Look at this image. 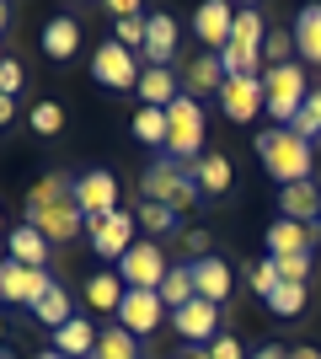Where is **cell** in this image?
Listing matches in <instances>:
<instances>
[{
	"label": "cell",
	"mask_w": 321,
	"mask_h": 359,
	"mask_svg": "<svg viewBox=\"0 0 321 359\" xmlns=\"http://www.w3.org/2000/svg\"><path fill=\"white\" fill-rule=\"evenodd\" d=\"M27 225L43 231L48 241H70L86 231V210L76 198V177L70 172H48L38 177V188L27 194Z\"/></svg>",
	"instance_id": "6da1fadb"
},
{
	"label": "cell",
	"mask_w": 321,
	"mask_h": 359,
	"mask_svg": "<svg viewBox=\"0 0 321 359\" xmlns=\"http://www.w3.org/2000/svg\"><path fill=\"white\" fill-rule=\"evenodd\" d=\"M252 145H257V161L268 166V177H273L278 188L316 177V145H306L294 129H262Z\"/></svg>",
	"instance_id": "7a4b0ae2"
},
{
	"label": "cell",
	"mask_w": 321,
	"mask_h": 359,
	"mask_svg": "<svg viewBox=\"0 0 321 359\" xmlns=\"http://www.w3.org/2000/svg\"><path fill=\"white\" fill-rule=\"evenodd\" d=\"M139 188H145V198H150V204H166L171 215H187V210H199V204H204L199 182H193V166L171 161V156H155V161L145 166Z\"/></svg>",
	"instance_id": "3957f363"
},
{
	"label": "cell",
	"mask_w": 321,
	"mask_h": 359,
	"mask_svg": "<svg viewBox=\"0 0 321 359\" xmlns=\"http://www.w3.org/2000/svg\"><path fill=\"white\" fill-rule=\"evenodd\" d=\"M306 97H311V86H306V70H300V65H278V70H262V107H268L273 129H290V123L300 118Z\"/></svg>",
	"instance_id": "277c9868"
},
{
	"label": "cell",
	"mask_w": 321,
	"mask_h": 359,
	"mask_svg": "<svg viewBox=\"0 0 321 359\" xmlns=\"http://www.w3.org/2000/svg\"><path fill=\"white\" fill-rule=\"evenodd\" d=\"M166 156L183 161V166H193L204 156V107L187 91L166 107Z\"/></svg>",
	"instance_id": "5b68a950"
},
{
	"label": "cell",
	"mask_w": 321,
	"mask_h": 359,
	"mask_svg": "<svg viewBox=\"0 0 321 359\" xmlns=\"http://www.w3.org/2000/svg\"><path fill=\"white\" fill-rule=\"evenodd\" d=\"M134 210H113L102 215V220H86V236H92V252L102 257V263H123L129 257V247H134Z\"/></svg>",
	"instance_id": "8992f818"
},
{
	"label": "cell",
	"mask_w": 321,
	"mask_h": 359,
	"mask_svg": "<svg viewBox=\"0 0 321 359\" xmlns=\"http://www.w3.org/2000/svg\"><path fill=\"white\" fill-rule=\"evenodd\" d=\"M48 290H54V273L48 269H27V263H16V257H0V300L32 311Z\"/></svg>",
	"instance_id": "52a82bcc"
},
{
	"label": "cell",
	"mask_w": 321,
	"mask_h": 359,
	"mask_svg": "<svg viewBox=\"0 0 321 359\" xmlns=\"http://www.w3.org/2000/svg\"><path fill=\"white\" fill-rule=\"evenodd\" d=\"M166 273H171V263H166V252H161V241H134L129 257L118 263V279L129 290H161Z\"/></svg>",
	"instance_id": "ba28073f"
},
{
	"label": "cell",
	"mask_w": 321,
	"mask_h": 359,
	"mask_svg": "<svg viewBox=\"0 0 321 359\" xmlns=\"http://www.w3.org/2000/svg\"><path fill=\"white\" fill-rule=\"evenodd\" d=\"M166 300L155 295V290H129L123 295V306H118V327H129L134 338H150L161 322H166Z\"/></svg>",
	"instance_id": "9c48e42d"
},
{
	"label": "cell",
	"mask_w": 321,
	"mask_h": 359,
	"mask_svg": "<svg viewBox=\"0 0 321 359\" xmlns=\"http://www.w3.org/2000/svg\"><path fill=\"white\" fill-rule=\"evenodd\" d=\"M171 327H177L183 344L209 348L214 338H220V306H209V300H187L183 311H171Z\"/></svg>",
	"instance_id": "30bf717a"
},
{
	"label": "cell",
	"mask_w": 321,
	"mask_h": 359,
	"mask_svg": "<svg viewBox=\"0 0 321 359\" xmlns=\"http://www.w3.org/2000/svg\"><path fill=\"white\" fill-rule=\"evenodd\" d=\"M92 75L102 81V86H113V91H129V86H139V54H129L123 43H102L97 48V60H92Z\"/></svg>",
	"instance_id": "8fae6325"
},
{
	"label": "cell",
	"mask_w": 321,
	"mask_h": 359,
	"mask_svg": "<svg viewBox=\"0 0 321 359\" xmlns=\"http://www.w3.org/2000/svg\"><path fill=\"white\" fill-rule=\"evenodd\" d=\"M76 198H80V210H86V220H102V215L118 210V177L107 166H92V172L76 177Z\"/></svg>",
	"instance_id": "7c38bea8"
},
{
	"label": "cell",
	"mask_w": 321,
	"mask_h": 359,
	"mask_svg": "<svg viewBox=\"0 0 321 359\" xmlns=\"http://www.w3.org/2000/svg\"><path fill=\"white\" fill-rule=\"evenodd\" d=\"M220 107H225L230 123H252L262 107V75H230L220 86Z\"/></svg>",
	"instance_id": "4fadbf2b"
},
{
	"label": "cell",
	"mask_w": 321,
	"mask_h": 359,
	"mask_svg": "<svg viewBox=\"0 0 321 359\" xmlns=\"http://www.w3.org/2000/svg\"><path fill=\"white\" fill-rule=\"evenodd\" d=\"M316 247H321V225H300V220H284V215L268 225V257H294V252L316 257Z\"/></svg>",
	"instance_id": "5bb4252c"
},
{
	"label": "cell",
	"mask_w": 321,
	"mask_h": 359,
	"mask_svg": "<svg viewBox=\"0 0 321 359\" xmlns=\"http://www.w3.org/2000/svg\"><path fill=\"white\" fill-rule=\"evenodd\" d=\"M193 32L209 43V54H225L230 32H236V6H225V0H204L199 11H193Z\"/></svg>",
	"instance_id": "9a60e30c"
},
{
	"label": "cell",
	"mask_w": 321,
	"mask_h": 359,
	"mask_svg": "<svg viewBox=\"0 0 321 359\" xmlns=\"http://www.w3.org/2000/svg\"><path fill=\"white\" fill-rule=\"evenodd\" d=\"M278 215L284 220H300V225H321V182H290L278 188Z\"/></svg>",
	"instance_id": "2e32d148"
},
{
	"label": "cell",
	"mask_w": 321,
	"mask_h": 359,
	"mask_svg": "<svg viewBox=\"0 0 321 359\" xmlns=\"http://www.w3.org/2000/svg\"><path fill=\"white\" fill-rule=\"evenodd\" d=\"M230 75H225V60L220 54H199V60H187L183 70V91L199 102V97H220V86H225Z\"/></svg>",
	"instance_id": "e0dca14e"
},
{
	"label": "cell",
	"mask_w": 321,
	"mask_h": 359,
	"mask_svg": "<svg viewBox=\"0 0 321 359\" xmlns=\"http://www.w3.org/2000/svg\"><path fill=\"white\" fill-rule=\"evenodd\" d=\"M187 269H193V290H199V300H209V306H225V300H230L236 273L225 269V257H204V263H187Z\"/></svg>",
	"instance_id": "ac0fdd59"
},
{
	"label": "cell",
	"mask_w": 321,
	"mask_h": 359,
	"mask_svg": "<svg viewBox=\"0 0 321 359\" xmlns=\"http://www.w3.org/2000/svg\"><path fill=\"white\" fill-rule=\"evenodd\" d=\"M193 182H199L204 198H225L230 182H236V166H230V156H220V150H204L199 161H193Z\"/></svg>",
	"instance_id": "d6986e66"
},
{
	"label": "cell",
	"mask_w": 321,
	"mask_h": 359,
	"mask_svg": "<svg viewBox=\"0 0 321 359\" xmlns=\"http://www.w3.org/2000/svg\"><path fill=\"white\" fill-rule=\"evenodd\" d=\"M177 97H183L177 70H171V65H145V75H139V102L145 107H171Z\"/></svg>",
	"instance_id": "ffe728a7"
},
{
	"label": "cell",
	"mask_w": 321,
	"mask_h": 359,
	"mask_svg": "<svg viewBox=\"0 0 321 359\" xmlns=\"http://www.w3.org/2000/svg\"><path fill=\"white\" fill-rule=\"evenodd\" d=\"M139 60L150 65H171L177 60V22L166 11H150V27H145V54Z\"/></svg>",
	"instance_id": "44dd1931"
},
{
	"label": "cell",
	"mask_w": 321,
	"mask_h": 359,
	"mask_svg": "<svg viewBox=\"0 0 321 359\" xmlns=\"http://www.w3.org/2000/svg\"><path fill=\"white\" fill-rule=\"evenodd\" d=\"M76 48H80V22L76 16H54L43 27V54L54 65H64V60H76Z\"/></svg>",
	"instance_id": "7402d4cb"
},
{
	"label": "cell",
	"mask_w": 321,
	"mask_h": 359,
	"mask_svg": "<svg viewBox=\"0 0 321 359\" xmlns=\"http://www.w3.org/2000/svg\"><path fill=\"white\" fill-rule=\"evenodd\" d=\"M54 348H59L64 359H92V348H97V327L86 322V316H70V322L54 332Z\"/></svg>",
	"instance_id": "603a6c76"
},
{
	"label": "cell",
	"mask_w": 321,
	"mask_h": 359,
	"mask_svg": "<svg viewBox=\"0 0 321 359\" xmlns=\"http://www.w3.org/2000/svg\"><path fill=\"white\" fill-rule=\"evenodd\" d=\"M294 54L311 65H321V6H306V11L294 16Z\"/></svg>",
	"instance_id": "cb8c5ba5"
},
{
	"label": "cell",
	"mask_w": 321,
	"mask_h": 359,
	"mask_svg": "<svg viewBox=\"0 0 321 359\" xmlns=\"http://www.w3.org/2000/svg\"><path fill=\"white\" fill-rule=\"evenodd\" d=\"M48 247H54V241H48L43 231H32V225H16L11 231V257L27 263V269H48Z\"/></svg>",
	"instance_id": "d4e9b609"
},
{
	"label": "cell",
	"mask_w": 321,
	"mask_h": 359,
	"mask_svg": "<svg viewBox=\"0 0 321 359\" xmlns=\"http://www.w3.org/2000/svg\"><path fill=\"white\" fill-rule=\"evenodd\" d=\"M92 359H145V354H139V338H134V332L113 322V327H102V332H97Z\"/></svg>",
	"instance_id": "484cf974"
},
{
	"label": "cell",
	"mask_w": 321,
	"mask_h": 359,
	"mask_svg": "<svg viewBox=\"0 0 321 359\" xmlns=\"http://www.w3.org/2000/svg\"><path fill=\"white\" fill-rule=\"evenodd\" d=\"M155 295L166 300V311H183L187 300H199V290H193V269H187V263H171V273L161 279Z\"/></svg>",
	"instance_id": "4316f807"
},
{
	"label": "cell",
	"mask_w": 321,
	"mask_h": 359,
	"mask_svg": "<svg viewBox=\"0 0 321 359\" xmlns=\"http://www.w3.org/2000/svg\"><path fill=\"white\" fill-rule=\"evenodd\" d=\"M123 295H129V285H123L118 273H92V279H86V300H92L97 311H113V316H118Z\"/></svg>",
	"instance_id": "83f0119b"
},
{
	"label": "cell",
	"mask_w": 321,
	"mask_h": 359,
	"mask_svg": "<svg viewBox=\"0 0 321 359\" xmlns=\"http://www.w3.org/2000/svg\"><path fill=\"white\" fill-rule=\"evenodd\" d=\"M134 140L166 156V107H139L134 113Z\"/></svg>",
	"instance_id": "f1b7e54d"
},
{
	"label": "cell",
	"mask_w": 321,
	"mask_h": 359,
	"mask_svg": "<svg viewBox=\"0 0 321 359\" xmlns=\"http://www.w3.org/2000/svg\"><path fill=\"white\" fill-rule=\"evenodd\" d=\"M32 316H38V322H43V327H54V332H59L64 322H70V316H76V311H70V290H64L59 279H54V290H48V295L38 300V306H32Z\"/></svg>",
	"instance_id": "f546056e"
},
{
	"label": "cell",
	"mask_w": 321,
	"mask_h": 359,
	"mask_svg": "<svg viewBox=\"0 0 321 359\" xmlns=\"http://www.w3.org/2000/svg\"><path fill=\"white\" fill-rule=\"evenodd\" d=\"M306 300H311V285H278L273 295H268V311L284 316V322H294V316L306 311Z\"/></svg>",
	"instance_id": "4dcf8cb0"
},
{
	"label": "cell",
	"mask_w": 321,
	"mask_h": 359,
	"mask_svg": "<svg viewBox=\"0 0 321 359\" xmlns=\"http://www.w3.org/2000/svg\"><path fill=\"white\" fill-rule=\"evenodd\" d=\"M134 220L145 225V231H155V236H177V220H183V215H171L166 204H150V198H139Z\"/></svg>",
	"instance_id": "1f68e13d"
},
{
	"label": "cell",
	"mask_w": 321,
	"mask_h": 359,
	"mask_svg": "<svg viewBox=\"0 0 321 359\" xmlns=\"http://www.w3.org/2000/svg\"><path fill=\"white\" fill-rule=\"evenodd\" d=\"M273 263V273L284 279V285H311V269H316V257L311 252H294V257H268Z\"/></svg>",
	"instance_id": "d6a6232c"
},
{
	"label": "cell",
	"mask_w": 321,
	"mask_h": 359,
	"mask_svg": "<svg viewBox=\"0 0 321 359\" xmlns=\"http://www.w3.org/2000/svg\"><path fill=\"white\" fill-rule=\"evenodd\" d=\"M290 129H294L300 140H306V145H311V140H321V86L306 97V107H300V118H294Z\"/></svg>",
	"instance_id": "836d02e7"
},
{
	"label": "cell",
	"mask_w": 321,
	"mask_h": 359,
	"mask_svg": "<svg viewBox=\"0 0 321 359\" xmlns=\"http://www.w3.org/2000/svg\"><path fill=\"white\" fill-rule=\"evenodd\" d=\"M290 54H294V32L273 27L268 38H262V60H268V70H278V65H294Z\"/></svg>",
	"instance_id": "e575fe53"
},
{
	"label": "cell",
	"mask_w": 321,
	"mask_h": 359,
	"mask_svg": "<svg viewBox=\"0 0 321 359\" xmlns=\"http://www.w3.org/2000/svg\"><path fill=\"white\" fill-rule=\"evenodd\" d=\"M246 273H252V295H257L262 306H268V295H273V290L284 285V279L273 273V263H268V257H262V263H246Z\"/></svg>",
	"instance_id": "d590c367"
},
{
	"label": "cell",
	"mask_w": 321,
	"mask_h": 359,
	"mask_svg": "<svg viewBox=\"0 0 321 359\" xmlns=\"http://www.w3.org/2000/svg\"><path fill=\"white\" fill-rule=\"evenodd\" d=\"M32 129H38V135H59L64 129V107L59 102H38L32 107Z\"/></svg>",
	"instance_id": "8d00e7d4"
},
{
	"label": "cell",
	"mask_w": 321,
	"mask_h": 359,
	"mask_svg": "<svg viewBox=\"0 0 321 359\" xmlns=\"http://www.w3.org/2000/svg\"><path fill=\"white\" fill-rule=\"evenodd\" d=\"M183 236V263H204V257H214L209 252V231H177Z\"/></svg>",
	"instance_id": "74e56055"
},
{
	"label": "cell",
	"mask_w": 321,
	"mask_h": 359,
	"mask_svg": "<svg viewBox=\"0 0 321 359\" xmlns=\"http://www.w3.org/2000/svg\"><path fill=\"white\" fill-rule=\"evenodd\" d=\"M22 86H27V70H22L16 60H6V65H0V97H11V102H16V91H22Z\"/></svg>",
	"instance_id": "f35d334b"
},
{
	"label": "cell",
	"mask_w": 321,
	"mask_h": 359,
	"mask_svg": "<svg viewBox=\"0 0 321 359\" xmlns=\"http://www.w3.org/2000/svg\"><path fill=\"white\" fill-rule=\"evenodd\" d=\"M209 359H246L241 354V338H236V332H220V338L209 344Z\"/></svg>",
	"instance_id": "ab89813d"
},
{
	"label": "cell",
	"mask_w": 321,
	"mask_h": 359,
	"mask_svg": "<svg viewBox=\"0 0 321 359\" xmlns=\"http://www.w3.org/2000/svg\"><path fill=\"white\" fill-rule=\"evenodd\" d=\"M107 11L118 16V22H123V16H145V11H139V0H107Z\"/></svg>",
	"instance_id": "60d3db41"
},
{
	"label": "cell",
	"mask_w": 321,
	"mask_h": 359,
	"mask_svg": "<svg viewBox=\"0 0 321 359\" xmlns=\"http://www.w3.org/2000/svg\"><path fill=\"white\" fill-rule=\"evenodd\" d=\"M246 359H290V348H284V344H262L257 354H246Z\"/></svg>",
	"instance_id": "b9f144b4"
},
{
	"label": "cell",
	"mask_w": 321,
	"mask_h": 359,
	"mask_svg": "<svg viewBox=\"0 0 321 359\" xmlns=\"http://www.w3.org/2000/svg\"><path fill=\"white\" fill-rule=\"evenodd\" d=\"M171 359H209V348H193V344H183L177 354H171Z\"/></svg>",
	"instance_id": "7bdbcfd3"
},
{
	"label": "cell",
	"mask_w": 321,
	"mask_h": 359,
	"mask_svg": "<svg viewBox=\"0 0 321 359\" xmlns=\"http://www.w3.org/2000/svg\"><path fill=\"white\" fill-rule=\"evenodd\" d=\"M11 113H16V102H11V97H0V129L11 123Z\"/></svg>",
	"instance_id": "ee69618b"
},
{
	"label": "cell",
	"mask_w": 321,
	"mask_h": 359,
	"mask_svg": "<svg viewBox=\"0 0 321 359\" xmlns=\"http://www.w3.org/2000/svg\"><path fill=\"white\" fill-rule=\"evenodd\" d=\"M290 359H321V348H311V344L306 348H290Z\"/></svg>",
	"instance_id": "f6af8a7d"
},
{
	"label": "cell",
	"mask_w": 321,
	"mask_h": 359,
	"mask_svg": "<svg viewBox=\"0 0 321 359\" xmlns=\"http://www.w3.org/2000/svg\"><path fill=\"white\" fill-rule=\"evenodd\" d=\"M11 27V6H6V0H0V32Z\"/></svg>",
	"instance_id": "bcb514c9"
},
{
	"label": "cell",
	"mask_w": 321,
	"mask_h": 359,
	"mask_svg": "<svg viewBox=\"0 0 321 359\" xmlns=\"http://www.w3.org/2000/svg\"><path fill=\"white\" fill-rule=\"evenodd\" d=\"M32 359H64V354H59V348H43V354H32Z\"/></svg>",
	"instance_id": "7dc6e473"
},
{
	"label": "cell",
	"mask_w": 321,
	"mask_h": 359,
	"mask_svg": "<svg viewBox=\"0 0 321 359\" xmlns=\"http://www.w3.org/2000/svg\"><path fill=\"white\" fill-rule=\"evenodd\" d=\"M0 236H11V231H6V220H0Z\"/></svg>",
	"instance_id": "c3c4849f"
},
{
	"label": "cell",
	"mask_w": 321,
	"mask_h": 359,
	"mask_svg": "<svg viewBox=\"0 0 321 359\" xmlns=\"http://www.w3.org/2000/svg\"><path fill=\"white\" fill-rule=\"evenodd\" d=\"M0 338H6V322H0Z\"/></svg>",
	"instance_id": "681fc988"
},
{
	"label": "cell",
	"mask_w": 321,
	"mask_h": 359,
	"mask_svg": "<svg viewBox=\"0 0 321 359\" xmlns=\"http://www.w3.org/2000/svg\"><path fill=\"white\" fill-rule=\"evenodd\" d=\"M0 65H6V54H0Z\"/></svg>",
	"instance_id": "f907efd6"
}]
</instances>
